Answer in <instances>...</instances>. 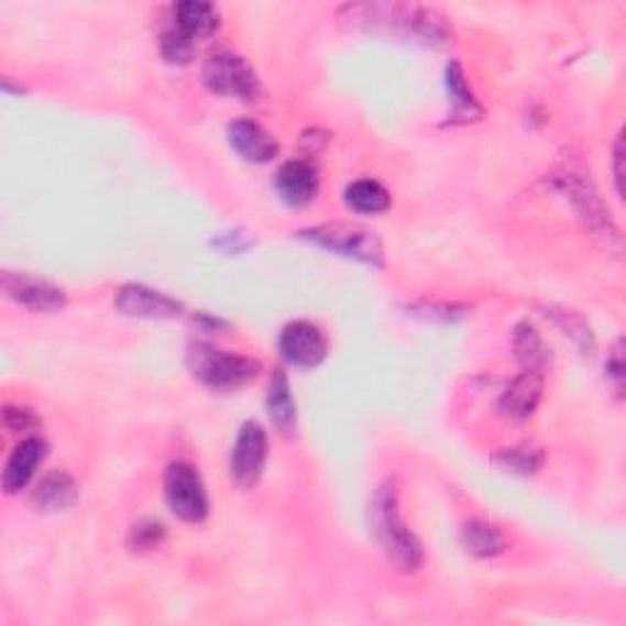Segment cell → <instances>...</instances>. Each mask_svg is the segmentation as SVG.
<instances>
[{"label":"cell","instance_id":"ffe728a7","mask_svg":"<svg viewBox=\"0 0 626 626\" xmlns=\"http://www.w3.org/2000/svg\"><path fill=\"white\" fill-rule=\"evenodd\" d=\"M172 25H177L194 40L208 37L218 30V10L211 3H201V0H184V3L174 6Z\"/></svg>","mask_w":626,"mask_h":626},{"label":"cell","instance_id":"6da1fadb","mask_svg":"<svg viewBox=\"0 0 626 626\" xmlns=\"http://www.w3.org/2000/svg\"><path fill=\"white\" fill-rule=\"evenodd\" d=\"M343 20H350V25L367 28V30H384L392 35L406 40H419L426 45L443 47L450 42V30L446 18L433 8L421 6H345L340 10Z\"/></svg>","mask_w":626,"mask_h":626},{"label":"cell","instance_id":"3957f363","mask_svg":"<svg viewBox=\"0 0 626 626\" xmlns=\"http://www.w3.org/2000/svg\"><path fill=\"white\" fill-rule=\"evenodd\" d=\"M556 182H558L560 194H565V199L573 204L575 213L580 216V221L587 226L590 233L604 240L607 248L619 250L622 235H619L617 226H614L612 221L609 208L604 206L602 196L597 194L595 184H592L582 172H573V169H565L563 174H558Z\"/></svg>","mask_w":626,"mask_h":626},{"label":"cell","instance_id":"83f0119b","mask_svg":"<svg viewBox=\"0 0 626 626\" xmlns=\"http://www.w3.org/2000/svg\"><path fill=\"white\" fill-rule=\"evenodd\" d=\"M3 424L8 431H28V428L37 424V419H35V414L25 409V406H6Z\"/></svg>","mask_w":626,"mask_h":626},{"label":"cell","instance_id":"277c9868","mask_svg":"<svg viewBox=\"0 0 626 626\" xmlns=\"http://www.w3.org/2000/svg\"><path fill=\"white\" fill-rule=\"evenodd\" d=\"M189 367L194 377H199L211 389L230 392L245 387L248 382L255 380L260 372V362L199 343L189 350Z\"/></svg>","mask_w":626,"mask_h":626},{"label":"cell","instance_id":"f1b7e54d","mask_svg":"<svg viewBox=\"0 0 626 626\" xmlns=\"http://www.w3.org/2000/svg\"><path fill=\"white\" fill-rule=\"evenodd\" d=\"M607 380L612 382V387L617 394H622L624 389V345L622 340H617V345L612 348V353L607 358Z\"/></svg>","mask_w":626,"mask_h":626},{"label":"cell","instance_id":"ac0fdd59","mask_svg":"<svg viewBox=\"0 0 626 626\" xmlns=\"http://www.w3.org/2000/svg\"><path fill=\"white\" fill-rule=\"evenodd\" d=\"M514 355L519 360L524 372H536L543 375L546 367L551 365V350H548L543 336L531 321H521L514 328Z\"/></svg>","mask_w":626,"mask_h":626},{"label":"cell","instance_id":"7a4b0ae2","mask_svg":"<svg viewBox=\"0 0 626 626\" xmlns=\"http://www.w3.org/2000/svg\"><path fill=\"white\" fill-rule=\"evenodd\" d=\"M370 531L389 558V563L402 573H416L424 565V543L419 541L399 512V492L387 482L370 502Z\"/></svg>","mask_w":626,"mask_h":626},{"label":"cell","instance_id":"e0dca14e","mask_svg":"<svg viewBox=\"0 0 626 626\" xmlns=\"http://www.w3.org/2000/svg\"><path fill=\"white\" fill-rule=\"evenodd\" d=\"M446 86H448V96H450L448 123L463 125V123H472V120L482 118V106L477 103L475 94L468 89L463 67H460L458 62H450L446 67Z\"/></svg>","mask_w":626,"mask_h":626},{"label":"cell","instance_id":"8fae6325","mask_svg":"<svg viewBox=\"0 0 626 626\" xmlns=\"http://www.w3.org/2000/svg\"><path fill=\"white\" fill-rule=\"evenodd\" d=\"M279 353L294 367H316L328 355V338L311 321H294L279 333Z\"/></svg>","mask_w":626,"mask_h":626},{"label":"cell","instance_id":"d6986e66","mask_svg":"<svg viewBox=\"0 0 626 626\" xmlns=\"http://www.w3.org/2000/svg\"><path fill=\"white\" fill-rule=\"evenodd\" d=\"M267 414L279 433L292 436L296 431V402L289 387V380L282 370H274L267 389Z\"/></svg>","mask_w":626,"mask_h":626},{"label":"cell","instance_id":"9a60e30c","mask_svg":"<svg viewBox=\"0 0 626 626\" xmlns=\"http://www.w3.org/2000/svg\"><path fill=\"white\" fill-rule=\"evenodd\" d=\"M543 397V375L521 372L499 397V411L509 419H529Z\"/></svg>","mask_w":626,"mask_h":626},{"label":"cell","instance_id":"5b68a950","mask_svg":"<svg viewBox=\"0 0 626 626\" xmlns=\"http://www.w3.org/2000/svg\"><path fill=\"white\" fill-rule=\"evenodd\" d=\"M301 240H309V243L323 248L328 252H336L340 257L358 260L362 265L370 267H382L384 265V245L377 238V233H372L367 228L360 226H348V223H326L316 226L309 230H301Z\"/></svg>","mask_w":626,"mask_h":626},{"label":"cell","instance_id":"44dd1931","mask_svg":"<svg viewBox=\"0 0 626 626\" xmlns=\"http://www.w3.org/2000/svg\"><path fill=\"white\" fill-rule=\"evenodd\" d=\"M345 204L348 208H353L355 213H367L377 216L384 213L392 206V196L384 186L375 179H360L353 182L345 189Z\"/></svg>","mask_w":626,"mask_h":626},{"label":"cell","instance_id":"8992f818","mask_svg":"<svg viewBox=\"0 0 626 626\" xmlns=\"http://www.w3.org/2000/svg\"><path fill=\"white\" fill-rule=\"evenodd\" d=\"M164 499H167V507L174 516L189 524H201L211 512V502H208V492L199 470L191 463H184V460H177V463L167 468Z\"/></svg>","mask_w":626,"mask_h":626},{"label":"cell","instance_id":"2e32d148","mask_svg":"<svg viewBox=\"0 0 626 626\" xmlns=\"http://www.w3.org/2000/svg\"><path fill=\"white\" fill-rule=\"evenodd\" d=\"M79 499V485L64 470H54L40 480V485L32 494V502L40 512H64Z\"/></svg>","mask_w":626,"mask_h":626},{"label":"cell","instance_id":"7c38bea8","mask_svg":"<svg viewBox=\"0 0 626 626\" xmlns=\"http://www.w3.org/2000/svg\"><path fill=\"white\" fill-rule=\"evenodd\" d=\"M274 186H277L279 199L292 208L309 206L318 194V174L314 164L304 160L284 162L277 177H274Z\"/></svg>","mask_w":626,"mask_h":626},{"label":"cell","instance_id":"4316f807","mask_svg":"<svg viewBox=\"0 0 626 626\" xmlns=\"http://www.w3.org/2000/svg\"><path fill=\"white\" fill-rule=\"evenodd\" d=\"M164 541V526L160 521H142L130 531V546L140 551H152Z\"/></svg>","mask_w":626,"mask_h":626},{"label":"cell","instance_id":"d4e9b609","mask_svg":"<svg viewBox=\"0 0 626 626\" xmlns=\"http://www.w3.org/2000/svg\"><path fill=\"white\" fill-rule=\"evenodd\" d=\"M194 45H196L194 37L186 35V32L179 30L177 25H169L162 32L160 52L169 64H186L194 57Z\"/></svg>","mask_w":626,"mask_h":626},{"label":"cell","instance_id":"5bb4252c","mask_svg":"<svg viewBox=\"0 0 626 626\" xmlns=\"http://www.w3.org/2000/svg\"><path fill=\"white\" fill-rule=\"evenodd\" d=\"M45 455H47V446L42 438L32 436V438H25V441H20L6 463L3 490L8 494L25 490L28 482L35 477V470L40 468L42 460H45Z\"/></svg>","mask_w":626,"mask_h":626},{"label":"cell","instance_id":"cb8c5ba5","mask_svg":"<svg viewBox=\"0 0 626 626\" xmlns=\"http://www.w3.org/2000/svg\"><path fill=\"white\" fill-rule=\"evenodd\" d=\"M497 460L516 475H534L543 465V453L534 446H514L504 448Z\"/></svg>","mask_w":626,"mask_h":626},{"label":"cell","instance_id":"ba28073f","mask_svg":"<svg viewBox=\"0 0 626 626\" xmlns=\"http://www.w3.org/2000/svg\"><path fill=\"white\" fill-rule=\"evenodd\" d=\"M270 441L267 431L257 421H245L240 426L238 438L230 450V477L238 487H252L262 477L267 465Z\"/></svg>","mask_w":626,"mask_h":626},{"label":"cell","instance_id":"9c48e42d","mask_svg":"<svg viewBox=\"0 0 626 626\" xmlns=\"http://www.w3.org/2000/svg\"><path fill=\"white\" fill-rule=\"evenodd\" d=\"M3 292L37 314H57L67 306V292L28 272H3Z\"/></svg>","mask_w":626,"mask_h":626},{"label":"cell","instance_id":"f546056e","mask_svg":"<svg viewBox=\"0 0 626 626\" xmlns=\"http://www.w3.org/2000/svg\"><path fill=\"white\" fill-rule=\"evenodd\" d=\"M612 169H614V186H617L619 199H624V135L622 133L617 135V140H614Z\"/></svg>","mask_w":626,"mask_h":626},{"label":"cell","instance_id":"7402d4cb","mask_svg":"<svg viewBox=\"0 0 626 626\" xmlns=\"http://www.w3.org/2000/svg\"><path fill=\"white\" fill-rule=\"evenodd\" d=\"M465 548L472 556L492 558L507 551V538L494 524L487 521H468L463 529Z\"/></svg>","mask_w":626,"mask_h":626},{"label":"cell","instance_id":"30bf717a","mask_svg":"<svg viewBox=\"0 0 626 626\" xmlns=\"http://www.w3.org/2000/svg\"><path fill=\"white\" fill-rule=\"evenodd\" d=\"M116 309L130 318L167 321V318L184 314V304L169 294L145 287V284H125L116 292Z\"/></svg>","mask_w":626,"mask_h":626},{"label":"cell","instance_id":"4fadbf2b","mask_svg":"<svg viewBox=\"0 0 626 626\" xmlns=\"http://www.w3.org/2000/svg\"><path fill=\"white\" fill-rule=\"evenodd\" d=\"M228 140L230 147H233L240 157L252 164H267L277 157L279 145L265 128L255 120H235L228 128Z\"/></svg>","mask_w":626,"mask_h":626},{"label":"cell","instance_id":"484cf974","mask_svg":"<svg viewBox=\"0 0 626 626\" xmlns=\"http://www.w3.org/2000/svg\"><path fill=\"white\" fill-rule=\"evenodd\" d=\"M468 314L465 306L455 304H411L409 316L426 318V321H455Z\"/></svg>","mask_w":626,"mask_h":626},{"label":"cell","instance_id":"52a82bcc","mask_svg":"<svg viewBox=\"0 0 626 626\" xmlns=\"http://www.w3.org/2000/svg\"><path fill=\"white\" fill-rule=\"evenodd\" d=\"M204 84L218 96H233L255 101L260 96V79L250 64L235 52L218 50L204 64Z\"/></svg>","mask_w":626,"mask_h":626},{"label":"cell","instance_id":"603a6c76","mask_svg":"<svg viewBox=\"0 0 626 626\" xmlns=\"http://www.w3.org/2000/svg\"><path fill=\"white\" fill-rule=\"evenodd\" d=\"M546 316L563 331L565 336H570V340L582 350L585 355L595 353V333H592L590 323L582 318L578 311L563 309V306H546Z\"/></svg>","mask_w":626,"mask_h":626}]
</instances>
